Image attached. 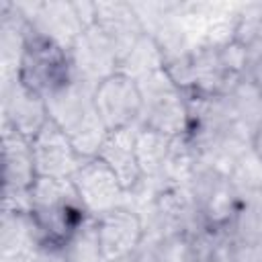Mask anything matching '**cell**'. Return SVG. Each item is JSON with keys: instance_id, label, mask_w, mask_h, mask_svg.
I'll use <instances>...</instances> for the list:
<instances>
[{"instance_id": "6da1fadb", "label": "cell", "mask_w": 262, "mask_h": 262, "mask_svg": "<svg viewBox=\"0 0 262 262\" xmlns=\"http://www.w3.org/2000/svg\"><path fill=\"white\" fill-rule=\"evenodd\" d=\"M94 90L96 86L72 78L45 96L49 119L72 139L78 154L86 160L98 156V149L108 135L94 104Z\"/></svg>"}, {"instance_id": "7a4b0ae2", "label": "cell", "mask_w": 262, "mask_h": 262, "mask_svg": "<svg viewBox=\"0 0 262 262\" xmlns=\"http://www.w3.org/2000/svg\"><path fill=\"white\" fill-rule=\"evenodd\" d=\"M31 215L51 244L61 246L90 215L70 178L37 176L31 186Z\"/></svg>"}, {"instance_id": "3957f363", "label": "cell", "mask_w": 262, "mask_h": 262, "mask_svg": "<svg viewBox=\"0 0 262 262\" xmlns=\"http://www.w3.org/2000/svg\"><path fill=\"white\" fill-rule=\"evenodd\" d=\"M141 94L139 123L164 135L178 137L188 131L186 92L164 70H158L137 82Z\"/></svg>"}, {"instance_id": "277c9868", "label": "cell", "mask_w": 262, "mask_h": 262, "mask_svg": "<svg viewBox=\"0 0 262 262\" xmlns=\"http://www.w3.org/2000/svg\"><path fill=\"white\" fill-rule=\"evenodd\" d=\"M72 78L74 74L68 51L31 29L20 63V80L45 98Z\"/></svg>"}, {"instance_id": "5b68a950", "label": "cell", "mask_w": 262, "mask_h": 262, "mask_svg": "<svg viewBox=\"0 0 262 262\" xmlns=\"http://www.w3.org/2000/svg\"><path fill=\"white\" fill-rule=\"evenodd\" d=\"M12 4L37 35L55 43L63 51H70L84 31L74 2L70 0H29Z\"/></svg>"}, {"instance_id": "8992f818", "label": "cell", "mask_w": 262, "mask_h": 262, "mask_svg": "<svg viewBox=\"0 0 262 262\" xmlns=\"http://www.w3.org/2000/svg\"><path fill=\"white\" fill-rule=\"evenodd\" d=\"M188 190L192 192L201 217L209 229H225L231 223L239 207V199L227 176L199 164L188 182Z\"/></svg>"}, {"instance_id": "52a82bcc", "label": "cell", "mask_w": 262, "mask_h": 262, "mask_svg": "<svg viewBox=\"0 0 262 262\" xmlns=\"http://www.w3.org/2000/svg\"><path fill=\"white\" fill-rule=\"evenodd\" d=\"M82 199L86 213L98 219L125 205V188L115 172L98 158H88L70 178Z\"/></svg>"}, {"instance_id": "ba28073f", "label": "cell", "mask_w": 262, "mask_h": 262, "mask_svg": "<svg viewBox=\"0 0 262 262\" xmlns=\"http://www.w3.org/2000/svg\"><path fill=\"white\" fill-rule=\"evenodd\" d=\"M68 55L74 78L92 86H98L106 78L115 76L119 68V57L98 25L84 29Z\"/></svg>"}, {"instance_id": "9c48e42d", "label": "cell", "mask_w": 262, "mask_h": 262, "mask_svg": "<svg viewBox=\"0 0 262 262\" xmlns=\"http://www.w3.org/2000/svg\"><path fill=\"white\" fill-rule=\"evenodd\" d=\"M37 176L45 178H72L86 158L78 154L72 139L49 119L41 131L31 139Z\"/></svg>"}, {"instance_id": "30bf717a", "label": "cell", "mask_w": 262, "mask_h": 262, "mask_svg": "<svg viewBox=\"0 0 262 262\" xmlns=\"http://www.w3.org/2000/svg\"><path fill=\"white\" fill-rule=\"evenodd\" d=\"M94 104L108 131L125 129L139 123L141 94L137 82L123 74H115L96 86Z\"/></svg>"}, {"instance_id": "8fae6325", "label": "cell", "mask_w": 262, "mask_h": 262, "mask_svg": "<svg viewBox=\"0 0 262 262\" xmlns=\"http://www.w3.org/2000/svg\"><path fill=\"white\" fill-rule=\"evenodd\" d=\"M0 104H2V121L12 125L29 139H33L41 131V127L49 121L45 98L35 90H31L20 80V76L10 80H0Z\"/></svg>"}, {"instance_id": "7c38bea8", "label": "cell", "mask_w": 262, "mask_h": 262, "mask_svg": "<svg viewBox=\"0 0 262 262\" xmlns=\"http://www.w3.org/2000/svg\"><path fill=\"white\" fill-rule=\"evenodd\" d=\"M51 244L31 213H8L0 217V262H39Z\"/></svg>"}, {"instance_id": "4fadbf2b", "label": "cell", "mask_w": 262, "mask_h": 262, "mask_svg": "<svg viewBox=\"0 0 262 262\" xmlns=\"http://www.w3.org/2000/svg\"><path fill=\"white\" fill-rule=\"evenodd\" d=\"M96 229L106 262H117L133 256L145 235L141 217L127 207H119L98 217Z\"/></svg>"}, {"instance_id": "5bb4252c", "label": "cell", "mask_w": 262, "mask_h": 262, "mask_svg": "<svg viewBox=\"0 0 262 262\" xmlns=\"http://www.w3.org/2000/svg\"><path fill=\"white\" fill-rule=\"evenodd\" d=\"M96 25L111 41L119 61L145 35L133 4L127 0H98L96 2Z\"/></svg>"}, {"instance_id": "9a60e30c", "label": "cell", "mask_w": 262, "mask_h": 262, "mask_svg": "<svg viewBox=\"0 0 262 262\" xmlns=\"http://www.w3.org/2000/svg\"><path fill=\"white\" fill-rule=\"evenodd\" d=\"M31 27L10 0L0 2V80L20 76Z\"/></svg>"}, {"instance_id": "2e32d148", "label": "cell", "mask_w": 262, "mask_h": 262, "mask_svg": "<svg viewBox=\"0 0 262 262\" xmlns=\"http://www.w3.org/2000/svg\"><path fill=\"white\" fill-rule=\"evenodd\" d=\"M2 162H4V186L31 188L37 180L33 143L12 125L2 121Z\"/></svg>"}, {"instance_id": "e0dca14e", "label": "cell", "mask_w": 262, "mask_h": 262, "mask_svg": "<svg viewBox=\"0 0 262 262\" xmlns=\"http://www.w3.org/2000/svg\"><path fill=\"white\" fill-rule=\"evenodd\" d=\"M137 127H139V123L125 127V129L108 131V135L96 156L115 172V176L119 178V182L123 184L125 190L133 188L143 178L139 164H137V154H135Z\"/></svg>"}, {"instance_id": "ac0fdd59", "label": "cell", "mask_w": 262, "mask_h": 262, "mask_svg": "<svg viewBox=\"0 0 262 262\" xmlns=\"http://www.w3.org/2000/svg\"><path fill=\"white\" fill-rule=\"evenodd\" d=\"M219 47L221 45L194 47L192 61H190V92L211 94V96L229 94V90L239 82L225 72L219 57Z\"/></svg>"}, {"instance_id": "d6986e66", "label": "cell", "mask_w": 262, "mask_h": 262, "mask_svg": "<svg viewBox=\"0 0 262 262\" xmlns=\"http://www.w3.org/2000/svg\"><path fill=\"white\" fill-rule=\"evenodd\" d=\"M196 168H199L196 149H194L190 137L184 133V135H178L172 139L162 174L158 178H154V182L158 186H188Z\"/></svg>"}, {"instance_id": "ffe728a7", "label": "cell", "mask_w": 262, "mask_h": 262, "mask_svg": "<svg viewBox=\"0 0 262 262\" xmlns=\"http://www.w3.org/2000/svg\"><path fill=\"white\" fill-rule=\"evenodd\" d=\"M172 139L174 137L164 135L156 129L143 127L139 123L137 135H135V154H137V164H139L143 178L154 180L162 174V168L166 164Z\"/></svg>"}, {"instance_id": "44dd1931", "label": "cell", "mask_w": 262, "mask_h": 262, "mask_svg": "<svg viewBox=\"0 0 262 262\" xmlns=\"http://www.w3.org/2000/svg\"><path fill=\"white\" fill-rule=\"evenodd\" d=\"M233 41L248 53L250 68L262 59V4H239Z\"/></svg>"}, {"instance_id": "7402d4cb", "label": "cell", "mask_w": 262, "mask_h": 262, "mask_svg": "<svg viewBox=\"0 0 262 262\" xmlns=\"http://www.w3.org/2000/svg\"><path fill=\"white\" fill-rule=\"evenodd\" d=\"M158 70H164V55H162V49L156 43V39L145 33L133 45V49L119 61L117 74H123V76L131 78L133 82H139Z\"/></svg>"}, {"instance_id": "603a6c76", "label": "cell", "mask_w": 262, "mask_h": 262, "mask_svg": "<svg viewBox=\"0 0 262 262\" xmlns=\"http://www.w3.org/2000/svg\"><path fill=\"white\" fill-rule=\"evenodd\" d=\"M61 252H63L66 262H106L100 239H98L96 219L88 217L61 244Z\"/></svg>"}, {"instance_id": "cb8c5ba5", "label": "cell", "mask_w": 262, "mask_h": 262, "mask_svg": "<svg viewBox=\"0 0 262 262\" xmlns=\"http://www.w3.org/2000/svg\"><path fill=\"white\" fill-rule=\"evenodd\" d=\"M229 182L239 199L246 201H260L262 199V158L250 149L244 154L229 174Z\"/></svg>"}, {"instance_id": "d4e9b609", "label": "cell", "mask_w": 262, "mask_h": 262, "mask_svg": "<svg viewBox=\"0 0 262 262\" xmlns=\"http://www.w3.org/2000/svg\"><path fill=\"white\" fill-rule=\"evenodd\" d=\"M229 102L233 106V113L237 121L248 127L252 133L258 131L262 125V94L256 88V84L250 80V76L242 78L231 90H229Z\"/></svg>"}, {"instance_id": "484cf974", "label": "cell", "mask_w": 262, "mask_h": 262, "mask_svg": "<svg viewBox=\"0 0 262 262\" xmlns=\"http://www.w3.org/2000/svg\"><path fill=\"white\" fill-rule=\"evenodd\" d=\"M225 229L244 246L262 244V201L239 203L231 223Z\"/></svg>"}, {"instance_id": "4316f807", "label": "cell", "mask_w": 262, "mask_h": 262, "mask_svg": "<svg viewBox=\"0 0 262 262\" xmlns=\"http://www.w3.org/2000/svg\"><path fill=\"white\" fill-rule=\"evenodd\" d=\"M2 211L31 213V188L2 186Z\"/></svg>"}, {"instance_id": "83f0119b", "label": "cell", "mask_w": 262, "mask_h": 262, "mask_svg": "<svg viewBox=\"0 0 262 262\" xmlns=\"http://www.w3.org/2000/svg\"><path fill=\"white\" fill-rule=\"evenodd\" d=\"M72 2H74L76 14L82 20L84 29L96 25V2H90V0H72Z\"/></svg>"}, {"instance_id": "f1b7e54d", "label": "cell", "mask_w": 262, "mask_h": 262, "mask_svg": "<svg viewBox=\"0 0 262 262\" xmlns=\"http://www.w3.org/2000/svg\"><path fill=\"white\" fill-rule=\"evenodd\" d=\"M43 262H66L63 252H61V246H57V244H47V248H45V252H43Z\"/></svg>"}, {"instance_id": "f546056e", "label": "cell", "mask_w": 262, "mask_h": 262, "mask_svg": "<svg viewBox=\"0 0 262 262\" xmlns=\"http://www.w3.org/2000/svg\"><path fill=\"white\" fill-rule=\"evenodd\" d=\"M248 76H250V80L256 84V88H258L260 94H262V59H260L256 66L250 68V74H248Z\"/></svg>"}, {"instance_id": "4dcf8cb0", "label": "cell", "mask_w": 262, "mask_h": 262, "mask_svg": "<svg viewBox=\"0 0 262 262\" xmlns=\"http://www.w3.org/2000/svg\"><path fill=\"white\" fill-rule=\"evenodd\" d=\"M246 262H262V244L252 246L248 252V260Z\"/></svg>"}, {"instance_id": "1f68e13d", "label": "cell", "mask_w": 262, "mask_h": 262, "mask_svg": "<svg viewBox=\"0 0 262 262\" xmlns=\"http://www.w3.org/2000/svg\"><path fill=\"white\" fill-rule=\"evenodd\" d=\"M252 147H254V151L262 158V125H260L258 131L254 133V145H252Z\"/></svg>"}, {"instance_id": "d6a6232c", "label": "cell", "mask_w": 262, "mask_h": 262, "mask_svg": "<svg viewBox=\"0 0 262 262\" xmlns=\"http://www.w3.org/2000/svg\"><path fill=\"white\" fill-rule=\"evenodd\" d=\"M260 201H262V199H260Z\"/></svg>"}]
</instances>
